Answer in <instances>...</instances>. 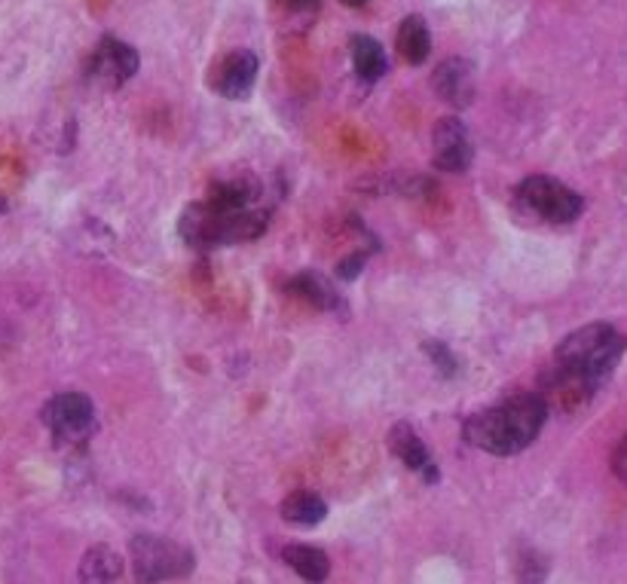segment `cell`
<instances>
[{"mask_svg":"<svg viewBox=\"0 0 627 584\" xmlns=\"http://www.w3.org/2000/svg\"><path fill=\"white\" fill-rule=\"evenodd\" d=\"M545 419H548V404L542 395L517 392L484 414L471 416L466 423V438L493 457H514L539 438Z\"/></svg>","mask_w":627,"mask_h":584,"instance_id":"cell-1","label":"cell"},{"mask_svg":"<svg viewBox=\"0 0 627 584\" xmlns=\"http://www.w3.org/2000/svg\"><path fill=\"white\" fill-rule=\"evenodd\" d=\"M625 337L613 325H587L572 330L567 340L557 346L555 371L567 377L570 383L582 385L587 395H594L600 385L609 380V373L625 356Z\"/></svg>","mask_w":627,"mask_h":584,"instance_id":"cell-2","label":"cell"},{"mask_svg":"<svg viewBox=\"0 0 627 584\" xmlns=\"http://www.w3.org/2000/svg\"><path fill=\"white\" fill-rule=\"evenodd\" d=\"M267 229V212L245 209V212H221L209 202H197L181 214L178 233L193 248H217V245L257 239Z\"/></svg>","mask_w":627,"mask_h":584,"instance_id":"cell-3","label":"cell"},{"mask_svg":"<svg viewBox=\"0 0 627 584\" xmlns=\"http://www.w3.org/2000/svg\"><path fill=\"white\" fill-rule=\"evenodd\" d=\"M132 566L135 579L142 584L171 582V579H184L193 572V554L184 544L159 539V536H135L132 539Z\"/></svg>","mask_w":627,"mask_h":584,"instance_id":"cell-4","label":"cell"},{"mask_svg":"<svg viewBox=\"0 0 627 584\" xmlns=\"http://www.w3.org/2000/svg\"><path fill=\"white\" fill-rule=\"evenodd\" d=\"M517 196H520V202L527 205L529 212L551 221V224H570L585 209V202H582V196L575 190L560 184L555 178H545V175L527 178L520 184V190H517Z\"/></svg>","mask_w":627,"mask_h":584,"instance_id":"cell-5","label":"cell"},{"mask_svg":"<svg viewBox=\"0 0 627 584\" xmlns=\"http://www.w3.org/2000/svg\"><path fill=\"white\" fill-rule=\"evenodd\" d=\"M43 423L58 443H77L96 428V407L80 392H65L43 407Z\"/></svg>","mask_w":627,"mask_h":584,"instance_id":"cell-6","label":"cell"},{"mask_svg":"<svg viewBox=\"0 0 627 584\" xmlns=\"http://www.w3.org/2000/svg\"><path fill=\"white\" fill-rule=\"evenodd\" d=\"M135 71H138V53L116 37H104L89 58V83L101 89L123 86Z\"/></svg>","mask_w":627,"mask_h":584,"instance_id":"cell-7","label":"cell"},{"mask_svg":"<svg viewBox=\"0 0 627 584\" xmlns=\"http://www.w3.org/2000/svg\"><path fill=\"white\" fill-rule=\"evenodd\" d=\"M432 159L441 171H466L471 166L469 128L457 116H444L432 132Z\"/></svg>","mask_w":627,"mask_h":584,"instance_id":"cell-8","label":"cell"},{"mask_svg":"<svg viewBox=\"0 0 627 584\" xmlns=\"http://www.w3.org/2000/svg\"><path fill=\"white\" fill-rule=\"evenodd\" d=\"M257 77V58L248 49H233L212 68V89L224 99H245Z\"/></svg>","mask_w":627,"mask_h":584,"instance_id":"cell-9","label":"cell"},{"mask_svg":"<svg viewBox=\"0 0 627 584\" xmlns=\"http://www.w3.org/2000/svg\"><path fill=\"white\" fill-rule=\"evenodd\" d=\"M435 92L454 108H466L474 99V68L466 58H447L438 65V71L432 77Z\"/></svg>","mask_w":627,"mask_h":584,"instance_id":"cell-10","label":"cell"},{"mask_svg":"<svg viewBox=\"0 0 627 584\" xmlns=\"http://www.w3.org/2000/svg\"><path fill=\"white\" fill-rule=\"evenodd\" d=\"M389 447H392V453H395L407 469L419 471L426 484H435V481H438V469H435V462L428 457L426 443L419 441V435L414 431V426H407V423L392 426V431H389Z\"/></svg>","mask_w":627,"mask_h":584,"instance_id":"cell-11","label":"cell"},{"mask_svg":"<svg viewBox=\"0 0 627 584\" xmlns=\"http://www.w3.org/2000/svg\"><path fill=\"white\" fill-rule=\"evenodd\" d=\"M123 575V560L114 548L96 544L80 560V582L83 584H114Z\"/></svg>","mask_w":627,"mask_h":584,"instance_id":"cell-12","label":"cell"},{"mask_svg":"<svg viewBox=\"0 0 627 584\" xmlns=\"http://www.w3.org/2000/svg\"><path fill=\"white\" fill-rule=\"evenodd\" d=\"M395 46H399L401 58L407 65H423L432 53V34H428L426 22L419 15H407L401 22L399 37H395Z\"/></svg>","mask_w":627,"mask_h":584,"instance_id":"cell-13","label":"cell"},{"mask_svg":"<svg viewBox=\"0 0 627 584\" xmlns=\"http://www.w3.org/2000/svg\"><path fill=\"white\" fill-rule=\"evenodd\" d=\"M325 514H328V505L313 490H298L282 502V517L294 527H315L325 520Z\"/></svg>","mask_w":627,"mask_h":584,"instance_id":"cell-14","label":"cell"},{"mask_svg":"<svg viewBox=\"0 0 627 584\" xmlns=\"http://www.w3.org/2000/svg\"><path fill=\"white\" fill-rule=\"evenodd\" d=\"M282 557H285L288 566L298 572L300 579H306V582L322 584L328 579L331 572L328 557H325V551L313 548V544H288L285 551H282Z\"/></svg>","mask_w":627,"mask_h":584,"instance_id":"cell-15","label":"cell"},{"mask_svg":"<svg viewBox=\"0 0 627 584\" xmlns=\"http://www.w3.org/2000/svg\"><path fill=\"white\" fill-rule=\"evenodd\" d=\"M352 65H356V74L361 80H380L389 68V61H385V53L380 43L368 37V34H358L352 37Z\"/></svg>","mask_w":627,"mask_h":584,"instance_id":"cell-16","label":"cell"},{"mask_svg":"<svg viewBox=\"0 0 627 584\" xmlns=\"http://www.w3.org/2000/svg\"><path fill=\"white\" fill-rule=\"evenodd\" d=\"M288 288H291L294 294H300L306 303L318 306V310H337V303H340V300H337V291L331 288L328 279L313 270H303L300 276H294V279L288 282Z\"/></svg>","mask_w":627,"mask_h":584,"instance_id":"cell-17","label":"cell"},{"mask_svg":"<svg viewBox=\"0 0 627 584\" xmlns=\"http://www.w3.org/2000/svg\"><path fill=\"white\" fill-rule=\"evenodd\" d=\"M426 352H428V358L435 361V368L444 373V377H454L457 373V358L450 356V349L444 346V342H438V340H428L426 342Z\"/></svg>","mask_w":627,"mask_h":584,"instance_id":"cell-18","label":"cell"},{"mask_svg":"<svg viewBox=\"0 0 627 584\" xmlns=\"http://www.w3.org/2000/svg\"><path fill=\"white\" fill-rule=\"evenodd\" d=\"M272 3L282 7V10H288V13H298V15H310L322 7V0H272Z\"/></svg>","mask_w":627,"mask_h":584,"instance_id":"cell-19","label":"cell"},{"mask_svg":"<svg viewBox=\"0 0 627 584\" xmlns=\"http://www.w3.org/2000/svg\"><path fill=\"white\" fill-rule=\"evenodd\" d=\"M613 471H615V478H618V481L627 486V435L622 438V441H618V447H615Z\"/></svg>","mask_w":627,"mask_h":584,"instance_id":"cell-20","label":"cell"},{"mask_svg":"<svg viewBox=\"0 0 627 584\" xmlns=\"http://www.w3.org/2000/svg\"><path fill=\"white\" fill-rule=\"evenodd\" d=\"M361 267H365V255H352L343 260L340 267H337V272H340V279H346V282H352L358 272H361Z\"/></svg>","mask_w":627,"mask_h":584,"instance_id":"cell-21","label":"cell"},{"mask_svg":"<svg viewBox=\"0 0 627 584\" xmlns=\"http://www.w3.org/2000/svg\"><path fill=\"white\" fill-rule=\"evenodd\" d=\"M346 7H361V3H368V0H343Z\"/></svg>","mask_w":627,"mask_h":584,"instance_id":"cell-22","label":"cell"}]
</instances>
